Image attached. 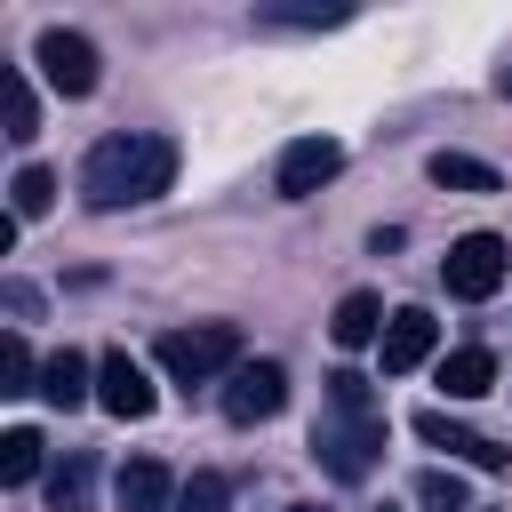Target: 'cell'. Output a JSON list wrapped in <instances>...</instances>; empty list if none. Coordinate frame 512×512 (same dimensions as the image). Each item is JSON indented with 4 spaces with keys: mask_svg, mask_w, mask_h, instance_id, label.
Masks as SVG:
<instances>
[{
    "mask_svg": "<svg viewBox=\"0 0 512 512\" xmlns=\"http://www.w3.org/2000/svg\"><path fill=\"white\" fill-rule=\"evenodd\" d=\"M176 184V144L168 136H104L88 160H80V200L88 208H136V200H160Z\"/></svg>",
    "mask_w": 512,
    "mask_h": 512,
    "instance_id": "1",
    "label": "cell"
},
{
    "mask_svg": "<svg viewBox=\"0 0 512 512\" xmlns=\"http://www.w3.org/2000/svg\"><path fill=\"white\" fill-rule=\"evenodd\" d=\"M152 352H160V368H168L176 384H208V376H232V368H240V328H232V320H208V328H168Z\"/></svg>",
    "mask_w": 512,
    "mask_h": 512,
    "instance_id": "2",
    "label": "cell"
},
{
    "mask_svg": "<svg viewBox=\"0 0 512 512\" xmlns=\"http://www.w3.org/2000/svg\"><path fill=\"white\" fill-rule=\"evenodd\" d=\"M312 456H320L336 480H368V472H376V456H384V408H376V416L320 408V424H312Z\"/></svg>",
    "mask_w": 512,
    "mask_h": 512,
    "instance_id": "3",
    "label": "cell"
},
{
    "mask_svg": "<svg viewBox=\"0 0 512 512\" xmlns=\"http://www.w3.org/2000/svg\"><path fill=\"white\" fill-rule=\"evenodd\" d=\"M504 272H512V248H504L496 232H464V240H448V256H440V280H448V296H464V304L496 296Z\"/></svg>",
    "mask_w": 512,
    "mask_h": 512,
    "instance_id": "4",
    "label": "cell"
},
{
    "mask_svg": "<svg viewBox=\"0 0 512 512\" xmlns=\"http://www.w3.org/2000/svg\"><path fill=\"white\" fill-rule=\"evenodd\" d=\"M32 64H40V80H48L56 96H88V88L104 80L96 40H88V32H64V24H48V32L32 40Z\"/></svg>",
    "mask_w": 512,
    "mask_h": 512,
    "instance_id": "5",
    "label": "cell"
},
{
    "mask_svg": "<svg viewBox=\"0 0 512 512\" xmlns=\"http://www.w3.org/2000/svg\"><path fill=\"white\" fill-rule=\"evenodd\" d=\"M288 408V368L280 360H240L232 376H224V416L232 424H264V416H280Z\"/></svg>",
    "mask_w": 512,
    "mask_h": 512,
    "instance_id": "6",
    "label": "cell"
},
{
    "mask_svg": "<svg viewBox=\"0 0 512 512\" xmlns=\"http://www.w3.org/2000/svg\"><path fill=\"white\" fill-rule=\"evenodd\" d=\"M96 408L120 416V424H144V416H152V376H144L128 352H104V360H96Z\"/></svg>",
    "mask_w": 512,
    "mask_h": 512,
    "instance_id": "7",
    "label": "cell"
},
{
    "mask_svg": "<svg viewBox=\"0 0 512 512\" xmlns=\"http://www.w3.org/2000/svg\"><path fill=\"white\" fill-rule=\"evenodd\" d=\"M416 440H424V448H448L456 464H480V472H504V464H512V448H496L488 432L456 424L448 408H424V416H416Z\"/></svg>",
    "mask_w": 512,
    "mask_h": 512,
    "instance_id": "8",
    "label": "cell"
},
{
    "mask_svg": "<svg viewBox=\"0 0 512 512\" xmlns=\"http://www.w3.org/2000/svg\"><path fill=\"white\" fill-rule=\"evenodd\" d=\"M336 168H344V144H336V136H296V144L280 152V192H288V200H312Z\"/></svg>",
    "mask_w": 512,
    "mask_h": 512,
    "instance_id": "9",
    "label": "cell"
},
{
    "mask_svg": "<svg viewBox=\"0 0 512 512\" xmlns=\"http://www.w3.org/2000/svg\"><path fill=\"white\" fill-rule=\"evenodd\" d=\"M432 344H440V320H432V312H416V304H400V312L384 320V376L424 368V360H432Z\"/></svg>",
    "mask_w": 512,
    "mask_h": 512,
    "instance_id": "10",
    "label": "cell"
},
{
    "mask_svg": "<svg viewBox=\"0 0 512 512\" xmlns=\"http://www.w3.org/2000/svg\"><path fill=\"white\" fill-rule=\"evenodd\" d=\"M40 400L48 408H80V400H96V368H88V352H48L40 360Z\"/></svg>",
    "mask_w": 512,
    "mask_h": 512,
    "instance_id": "11",
    "label": "cell"
},
{
    "mask_svg": "<svg viewBox=\"0 0 512 512\" xmlns=\"http://www.w3.org/2000/svg\"><path fill=\"white\" fill-rule=\"evenodd\" d=\"M112 496H120V512H176V480H168V464H152V456L120 464Z\"/></svg>",
    "mask_w": 512,
    "mask_h": 512,
    "instance_id": "12",
    "label": "cell"
},
{
    "mask_svg": "<svg viewBox=\"0 0 512 512\" xmlns=\"http://www.w3.org/2000/svg\"><path fill=\"white\" fill-rule=\"evenodd\" d=\"M496 384V352L488 344H456V352H440V392L448 400H480Z\"/></svg>",
    "mask_w": 512,
    "mask_h": 512,
    "instance_id": "13",
    "label": "cell"
},
{
    "mask_svg": "<svg viewBox=\"0 0 512 512\" xmlns=\"http://www.w3.org/2000/svg\"><path fill=\"white\" fill-rule=\"evenodd\" d=\"M384 320H392V312H384V304H376L368 288H352V296L336 304V320H328V336H336L344 352H360V344H384Z\"/></svg>",
    "mask_w": 512,
    "mask_h": 512,
    "instance_id": "14",
    "label": "cell"
},
{
    "mask_svg": "<svg viewBox=\"0 0 512 512\" xmlns=\"http://www.w3.org/2000/svg\"><path fill=\"white\" fill-rule=\"evenodd\" d=\"M432 184H440V192H496L504 176H496L488 160H472V152H432Z\"/></svg>",
    "mask_w": 512,
    "mask_h": 512,
    "instance_id": "15",
    "label": "cell"
},
{
    "mask_svg": "<svg viewBox=\"0 0 512 512\" xmlns=\"http://www.w3.org/2000/svg\"><path fill=\"white\" fill-rule=\"evenodd\" d=\"M48 208H56V176H48V168H16V184H8V216L32 224V216H48Z\"/></svg>",
    "mask_w": 512,
    "mask_h": 512,
    "instance_id": "16",
    "label": "cell"
},
{
    "mask_svg": "<svg viewBox=\"0 0 512 512\" xmlns=\"http://www.w3.org/2000/svg\"><path fill=\"white\" fill-rule=\"evenodd\" d=\"M32 472H40V432H32V424L0 432V480H8V488H24Z\"/></svg>",
    "mask_w": 512,
    "mask_h": 512,
    "instance_id": "17",
    "label": "cell"
},
{
    "mask_svg": "<svg viewBox=\"0 0 512 512\" xmlns=\"http://www.w3.org/2000/svg\"><path fill=\"white\" fill-rule=\"evenodd\" d=\"M0 96H8V136H16V144H32V136H40V104H32L24 72H0Z\"/></svg>",
    "mask_w": 512,
    "mask_h": 512,
    "instance_id": "18",
    "label": "cell"
},
{
    "mask_svg": "<svg viewBox=\"0 0 512 512\" xmlns=\"http://www.w3.org/2000/svg\"><path fill=\"white\" fill-rule=\"evenodd\" d=\"M0 392H40V360H32V344L8 328V344H0Z\"/></svg>",
    "mask_w": 512,
    "mask_h": 512,
    "instance_id": "19",
    "label": "cell"
},
{
    "mask_svg": "<svg viewBox=\"0 0 512 512\" xmlns=\"http://www.w3.org/2000/svg\"><path fill=\"white\" fill-rule=\"evenodd\" d=\"M416 504H424V512H472L464 480H456V472H440V464H432V472H416Z\"/></svg>",
    "mask_w": 512,
    "mask_h": 512,
    "instance_id": "20",
    "label": "cell"
},
{
    "mask_svg": "<svg viewBox=\"0 0 512 512\" xmlns=\"http://www.w3.org/2000/svg\"><path fill=\"white\" fill-rule=\"evenodd\" d=\"M328 408H344V416H376V384H368L360 368H336V376H328Z\"/></svg>",
    "mask_w": 512,
    "mask_h": 512,
    "instance_id": "21",
    "label": "cell"
},
{
    "mask_svg": "<svg viewBox=\"0 0 512 512\" xmlns=\"http://www.w3.org/2000/svg\"><path fill=\"white\" fill-rule=\"evenodd\" d=\"M224 504H232V480L224 472H192L176 488V512H224Z\"/></svg>",
    "mask_w": 512,
    "mask_h": 512,
    "instance_id": "22",
    "label": "cell"
},
{
    "mask_svg": "<svg viewBox=\"0 0 512 512\" xmlns=\"http://www.w3.org/2000/svg\"><path fill=\"white\" fill-rule=\"evenodd\" d=\"M80 488H88V456H72L56 480H48V496H56V512H80Z\"/></svg>",
    "mask_w": 512,
    "mask_h": 512,
    "instance_id": "23",
    "label": "cell"
},
{
    "mask_svg": "<svg viewBox=\"0 0 512 512\" xmlns=\"http://www.w3.org/2000/svg\"><path fill=\"white\" fill-rule=\"evenodd\" d=\"M272 24H344V8H272Z\"/></svg>",
    "mask_w": 512,
    "mask_h": 512,
    "instance_id": "24",
    "label": "cell"
},
{
    "mask_svg": "<svg viewBox=\"0 0 512 512\" xmlns=\"http://www.w3.org/2000/svg\"><path fill=\"white\" fill-rule=\"evenodd\" d=\"M496 96H504V104H512V64H496Z\"/></svg>",
    "mask_w": 512,
    "mask_h": 512,
    "instance_id": "25",
    "label": "cell"
},
{
    "mask_svg": "<svg viewBox=\"0 0 512 512\" xmlns=\"http://www.w3.org/2000/svg\"><path fill=\"white\" fill-rule=\"evenodd\" d=\"M288 512H320V504H288Z\"/></svg>",
    "mask_w": 512,
    "mask_h": 512,
    "instance_id": "26",
    "label": "cell"
}]
</instances>
